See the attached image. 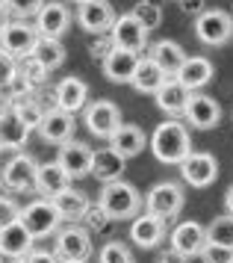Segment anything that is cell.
I'll return each instance as SVG.
<instances>
[{
    "label": "cell",
    "instance_id": "f546056e",
    "mask_svg": "<svg viewBox=\"0 0 233 263\" xmlns=\"http://www.w3.org/2000/svg\"><path fill=\"white\" fill-rule=\"evenodd\" d=\"M151 60L157 62L168 77H174V74L180 71V65H183V60H186V50L180 48L177 42H171V39H163V42H157L151 48Z\"/></svg>",
    "mask_w": 233,
    "mask_h": 263
},
{
    "label": "cell",
    "instance_id": "d590c367",
    "mask_svg": "<svg viewBox=\"0 0 233 263\" xmlns=\"http://www.w3.org/2000/svg\"><path fill=\"white\" fill-rule=\"evenodd\" d=\"M3 6L9 9V15L21 18V21H30L38 15V9L45 6V0H3Z\"/></svg>",
    "mask_w": 233,
    "mask_h": 263
},
{
    "label": "cell",
    "instance_id": "c3c4849f",
    "mask_svg": "<svg viewBox=\"0 0 233 263\" xmlns=\"http://www.w3.org/2000/svg\"><path fill=\"white\" fill-rule=\"evenodd\" d=\"M0 263H24V257H9V254H0Z\"/></svg>",
    "mask_w": 233,
    "mask_h": 263
},
{
    "label": "cell",
    "instance_id": "4316f807",
    "mask_svg": "<svg viewBox=\"0 0 233 263\" xmlns=\"http://www.w3.org/2000/svg\"><path fill=\"white\" fill-rule=\"evenodd\" d=\"M35 239L30 237V231L21 222H12V225L0 228V254H9V257H27L33 251Z\"/></svg>",
    "mask_w": 233,
    "mask_h": 263
},
{
    "label": "cell",
    "instance_id": "d6a6232c",
    "mask_svg": "<svg viewBox=\"0 0 233 263\" xmlns=\"http://www.w3.org/2000/svg\"><path fill=\"white\" fill-rule=\"evenodd\" d=\"M12 109L18 112V119H21L30 130H33V127H38V121H42V116H45V107H42L35 98H27V95L15 98V101H12Z\"/></svg>",
    "mask_w": 233,
    "mask_h": 263
},
{
    "label": "cell",
    "instance_id": "74e56055",
    "mask_svg": "<svg viewBox=\"0 0 233 263\" xmlns=\"http://www.w3.org/2000/svg\"><path fill=\"white\" fill-rule=\"evenodd\" d=\"M80 222H86V231L92 234V231H104L109 225V216L104 213L101 204H89V210H86V216H83Z\"/></svg>",
    "mask_w": 233,
    "mask_h": 263
},
{
    "label": "cell",
    "instance_id": "ab89813d",
    "mask_svg": "<svg viewBox=\"0 0 233 263\" xmlns=\"http://www.w3.org/2000/svg\"><path fill=\"white\" fill-rule=\"evenodd\" d=\"M18 216H21V207L18 201L12 198V195H3L0 192V228L12 225V222H18Z\"/></svg>",
    "mask_w": 233,
    "mask_h": 263
},
{
    "label": "cell",
    "instance_id": "4dcf8cb0",
    "mask_svg": "<svg viewBox=\"0 0 233 263\" xmlns=\"http://www.w3.org/2000/svg\"><path fill=\"white\" fill-rule=\"evenodd\" d=\"M30 60L38 62L45 71H53V68H59V65L65 62V45H62L59 39H45V36H38V42H35L33 53H30Z\"/></svg>",
    "mask_w": 233,
    "mask_h": 263
},
{
    "label": "cell",
    "instance_id": "7bdbcfd3",
    "mask_svg": "<svg viewBox=\"0 0 233 263\" xmlns=\"http://www.w3.org/2000/svg\"><path fill=\"white\" fill-rule=\"evenodd\" d=\"M109 50H112V42H109V33H106L104 39L98 36V42H92V45H89V53H92L94 60H101V62H104L106 57H109Z\"/></svg>",
    "mask_w": 233,
    "mask_h": 263
},
{
    "label": "cell",
    "instance_id": "9c48e42d",
    "mask_svg": "<svg viewBox=\"0 0 233 263\" xmlns=\"http://www.w3.org/2000/svg\"><path fill=\"white\" fill-rule=\"evenodd\" d=\"M121 124H124V121H121V109H118L112 101L86 104V127H89V133H94L98 139H109Z\"/></svg>",
    "mask_w": 233,
    "mask_h": 263
},
{
    "label": "cell",
    "instance_id": "3957f363",
    "mask_svg": "<svg viewBox=\"0 0 233 263\" xmlns=\"http://www.w3.org/2000/svg\"><path fill=\"white\" fill-rule=\"evenodd\" d=\"M183 201H186V192H183L180 183H174V180H160L148 192V198H145V213L168 222V219H174L183 210Z\"/></svg>",
    "mask_w": 233,
    "mask_h": 263
},
{
    "label": "cell",
    "instance_id": "ee69618b",
    "mask_svg": "<svg viewBox=\"0 0 233 263\" xmlns=\"http://www.w3.org/2000/svg\"><path fill=\"white\" fill-rule=\"evenodd\" d=\"M177 3H180V9L186 15H195V18L207 9V0H177Z\"/></svg>",
    "mask_w": 233,
    "mask_h": 263
},
{
    "label": "cell",
    "instance_id": "7dc6e473",
    "mask_svg": "<svg viewBox=\"0 0 233 263\" xmlns=\"http://www.w3.org/2000/svg\"><path fill=\"white\" fill-rule=\"evenodd\" d=\"M9 21H12L9 9H6V6H0V33H3V30H6V27H9Z\"/></svg>",
    "mask_w": 233,
    "mask_h": 263
},
{
    "label": "cell",
    "instance_id": "603a6c76",
    "mask_svg": "<svg viewBox=\"0 0 233 263\" xmlns=\"http://www.w3.org/2000/svg\"><path fill=\"white\" fill-rule=\"evenodd\" d=\"M212 74H216V68H212V62L207 57H186L183 65H180V71L174 74V80L183 83L189 92H195V89H204L210 83Z\"/></svg>",
    "mask_w": 233,
    "mask_h": 263
},
{
    "label": "cell",
    "instance_id": "7c38bea8",
    "mask_svg": "<svg viewBox=\"0 0 233 263\" xmlns=\"http://www.w3.org/2000/svg\"><path fill=\"white\" fill-rule=\"evenodd\" d=\"M35 168H38V163H35L30 154H18L12 157L6 166L0 168V183L6 186V190L12 192H21V190H33L35 183Z\"/></svg>",
    "mask_w": 233,
    "mask_h": 263
},
{
    "label": "cell",
    "instance_id": "db71d44e",
    "mask_svg": "<svg viewBox=\"0 0 233 263\" xmlns=\"http://www.w3.org/2000/svg\"><path fill=\"white\" fill-rule=\"evenodd\" d=\"M0 92H3V89H0Z\"/></svg>",
    "mask_w": 233,
    "mask_h": 263
},
{
    "label": "cell",
    "instance_id": "52a82bcc",
    "mask_svg": "<svg viewBox=\"0 0 233 263\" xmlns=\"http://www.w3.org/2000/svg\"><path fill=\"white\" fill-rule=\"evenodd\" d=\"M35 42H38V30H35V24L21 21V18L9 21V27L0 33V50L9 53L12 60H27V57L33 53Z\"/></svg>",
    "mask_w": 233,
    "mask_h": 263
},
{
    "label": "cell",
    "instance_id": "484cf974",
    "mask_svg": "<svg viewBox=\"0 0 233 263\" xmlns=\"http://www.w3.org/2000/svg\"><path fill=\"white\" fill-rule=\"evenodd\" d=\"M50 204L56 207V213L62 222H71V225H77L83 216H86V210H89V198L83 195V192H77L74 186H68V190H62L59 195H53L50 198Z\"/></svg>",
    "mask_w": 233,
    "mask_h": 263
},
{
    "label": "cell",
    "instance_id": "44dd1931",
    "mask_svg": "<svg viewBox=\"0 0 233 263\" xmlns=\"http://www.w3.org/2000/svg\"><path fill=\"white\" fill-rule=\"evenodd\" d=\"M124 168H127V160L118 154V151H112L109 145H106V148H98V151H92V172H89V175H94L101 183L121 180Z\"/></svg>",
    "mask_w": 233,
    "mask_h": 263
},
{
    "label": "cell",
    "instance_id": "83f0119b",
    "mask_svg": "<svg viewBox=\"0 0 233 263\" xmlns=\"http://www.w3.org/2000/svg\"><path fill=\"white\" fill-rule=\"evenodd\" d=\"M145 145H148V139H145L142 127H136V124H121V127L109 136V148L118 151L124 160L142 154V151H145Z\"/></svg>",
    "mask_w": 233,
    "mask_h": 263
},
{
    "label": "cell",
    "instance_id": "f35d334b",
    "mask_svg": "<svg viewBox=\"0 0 233 263\" xmlns=\"http://www.w3.org/2000/svg\"><path fill=\"white\" fill-rule=\"evenodd\" d=\"M18 74L27 80V86H30V89H38V86L45 83V77H47L50 71H45L38 62H33L30 57H27V60H24V71H18Z\"/></svg>",
    "mask_w": 233,
    "mask_h": 263
},
{
    "label": "cell",
    "instance_id": "e0dca14e",
    "mask_svg": "<svg viewBox=\"0 0 233 263\" xmlns=\"http://www.w3.org/2000/svg\"><path fill=\"white\" fill-rule=\"evenodd\" d=\"M53 98H56V109H65L74 116L89 104V83L83 77H62L53 89Z\"/></svg>",
    "mask_w": 233,
    "mask_h": 263
},
{
    "label": "cell",
    "instance_id": "836d02e7",
    "mask_svg": "<svg viewBox=\"0 0 233 263\" xmlns=\"http://www.w3.org/2000/svg\"><path fill=\"white\" fill-rule=\"evenodd\" d=\"M133 18L151 33V30H157V27L163 24V9H160L153 0H139V3L133 6Z\"/></svg>",
    "mask_w": 233,
    "mask_h": 263
},
{
    "label": "cell",
    "instance_id": "8fae6325",
    "mask_svg": "<svg viewBox=\"0 0 233 263\" xmlns=\"http://www.w3.org/2000/svg\"><path fill=\"white\" fill-rule=\"evenodd\" d=\"M112 21H115V9L106 0H86L77 6V24L92 36H106Z\"/></svg>",
    "mask_w": 233,
    "mask_h": 263
},
{
    "label": "cell",
    "instance_id": "f6af8a7d",
    "mask_svg": "<svg viewBox=\"0 0 233 263\" xmlns=\"http://www.w3.org/2000/svg\"><path fill=\"white\" fill-rule=\"evenodd\" d=\"M189 257H183V254H177V251H163L160 254V260L157 263H186Z\"/></svg>",
    "mask_w": 233,
    "mask_h": 263
},
{
    "label": "cell",
    "instance_id": "9a60e30c",
    "mask_svg": "<svg viewBox=\"0 0 233 263\" xmlns=\"http://www.w3.org/2000/svg\"><path fill=\"white\" fill-rule=\"evenodd\" d=\"M71 9L65 6V3H56V0H50L45 6L38 9V15H35V30H38V36L45 39H62L65 36V30L71 27Z\"/></svg>",
    "mask_w": 233,
    "mask_h": 263
},
{
    "label": "cell",
    "instance_id": "5bb4252c",
    "mask_svg": "<svg viewBox=\"0 0 233 263\" xmlns=\"http://www.w3.org/2000/svg\"><path fill=\"white\" fill-rule=\"evenodd\" d=\"M183 116H186V121L192 127H198V130H212V127L222 121V107H219L216 98L204 95V92H192V98L186 101Z\"/></svg>",
    "mask_w": 233,
    "mask_h": 263
},
{
    "label": "cell",
    "instance_id": "5b68a950",
    "mask_svg": "<svg viewBox=\"0 0 233 263\" xmlns=\"http://www.w3.org/2000/svg\"><path fill=\"white\" fill-rule=\"evenodd\" d=\"M195 36H198V42L210 45V48L227 45L230 36H233L230 12H224V9H204V12L195 18Z\"/></svg>",
    "mask_w": 233,
    "mask_h": 263
},
{
    "label": "cell",
    "instance_id": "6da1fadb",
    "mask_svg": "<svg viewBox=\"0 0 233 263\" xmlns=\"http://www.w3.org/2000/svg\"><path fill=\"white\" fill-rule=\"evenodd\" d=\"M151 151L153 157L165 166H180L192 151V139L183 121H163L151 136Z\"/></svg>",
    "mask_w": 233,
    "mask_h": 263
},
{
    "label": "cell",
    "instance_id": "e575fe53",
    "mask_svg": "<svg viewBox=\"0 0 233 263\" xmlns=\"http://www.w3.org/2000/svg\"><path fill=\"white\" fill-rule=\"evenodd\" d=\"M98 260L101 263H136L133 260V251L124 242H118V239H109L104 249L98 251Z\"/></svg>",
    "mask_w": 233,
    "mask_h": 263
},
{
    "label": "cell",
    "instance_id": "1f68e13d",
    "mask_svg": "<svg viewBox=\"0 0 233 263\" xmlns=\"http://www.w3.org/2000/svg\"><path fill=\"white\" fill-rule=\"evenodd\" d=\"M204 231H207V242L233 249V216H216L210 225H204Z\"/></svg>",
    "mask_w": 233,
    "mask_h": 263
},
{
    "label": "cell",
    "instance_id": "f907efd6",
    "mask_svg": "<svg viewBox=\"0 0 233 263\" xmlns=\"http://www.w3.org/2000/svg\"><path fill=\"white\" fill-rule=\"evenodd\" d=\"M74 3H77V6H80V3H86V0H74Z\"/></svg>",
    "mask_w": 233,
    "mask_h": 263
},
{
    "label": "cell",
    "instance_id": "681fc988",
    "mask_svg": "<svg viewBox=\"0 0 233 263\" xmlns=\"http://www.w3.org/2000/svg\"><path fill=\"white\" fill-rule=\"evenodd\" d=\"M62 263H86V260H62Z\"/></svg>",
    "mask_w": 233,
    "mask_h": 263
},
{
    "label": "cell",
    "instance_id": "7402d4cb",
    "mask_svg": "<svg viewBox=\"0 0 233 263\" xmlns=\"http://www.w3.org/2000/svg\"><path fill=\"white\" fill-rule=\"evenodd\" d=\"M30 139V127L18 119V112L12 107L0 109V148L6 151H21Z\"/></svg>",
    "mask_w": 233,
    "mask_h": 263
},
{
    "label": "cell",
    "instance_id": "816d5d0a",
    "mask_svg": "<svg viewBox=\"0 0 233 263\" xmlns=\"http://www.w3.org/2000/svg\"><path fill=\"white\" fill-rule=\"evenodd\" d=\"M230 21H233V12H230Z\"/></svg>",
    "mask_w": 233,
    "mask_h": 263
},
{
    "label": "cell",
    "instance_id": "ac0fdd59",
    "mask_svg": "<svg viewBox=\"0 0 233 263\" xmlns=\"http://www.w3.org/2000/svg\"><path fill=\"white\" fill-rule=\"evenodd\" d=\"M74 116L65 112V109H45V116L38 121V133H42V139L45 142H53V145H62L74 139Z\"/></svg>",
    "mask_w": 233,
    "mask_h": 263
},
{
    "label": "cell",
    "instance_id": "cb8c5ba5",
    "mask_svg": "<svg viewBox=\"0 0 233 263\" xmlns=\"http://www.w3.org/2000/svg\"><path fill=\"white\" fill-rule=\"evenodd\" d=\"M136 65H139V53L112 48L109 57L104 60V74L109 83H130L133 74H136Z\"/></svg>",
    "mask_w": 233,
    "mask_h": 263
},
{
    "label": "cell",
    "instance_id": "60d3db41",
    "mask_svg": "<svg viewBox=\"0 0 233 263\" xmlns=\"http://www.w3.org/2000/svg\"><path fill=\"white\" fill-rule=\"evenodd\" d=\"M18 74V62L12 60L9 53H3L0 50V89H6L12 83V77Z\"/></svg>",
    "mask_w": 233,
    "mask_h": 263
},
{
    "label": "cell",
    "instance_id": "11a10c76",
    "mask_svg": "<svg viewBox=\"0 0 233 263\" xmlns=\"http://www.w3.org/2000/svg\"><path fill=\"white\" fill-rule=\"evenodd\" d=\"M0 151H3V148H0Z\"/></svg>",
    "mask_w": 233,
    "mask_h": 263
},
{
    "label": "cell",
    "instance_id": "30bf717a",
    "mask_svg": "<svg viewBox=\"0 0 233 263\" xmlns=\"http://www.w3.org/2000/svg\"><path fill=\"white\" fill-rule=\"evenodd\" d=\"M92 234L80 225H68L56 231V254L62 260H89L92 257Z\"/></svg>",
    "mask_w": 233,
    "mask_h": 263
},
{
    "label": "cell",
    "instance_id": "d6986e66",
    "mask_svg": "<svg viewBox=\"0 0 233 263\" xmlns=\"http://www.w3.org/2000/svg\"><path fill=\"white\" fill-rule=\"evenodd\" d=\"M71 186V178L65 175V168L59 166L56 160H50V163H38V168H35V183L33 190L42 195V198H53V195H59L62 190H68Z\"/></svg>",
    "mask_w": 233,
    "mask_h": 263
},
{
    "label": "cell",
    "instance_id": "277c9868",
    "mask_svg": "<svg viewBox=\"0 0 233 263\" xmlns=\"http://www.w3.org/2000/svg\"><path fill=\"white\" fill-rule=\"evenodd\" d=\"M18 222L30 231V237L38 239V237H50V234H56L62 219H59L56 207L47 201V198H35V201H30L27 207H21Z\"/></svg>",
    "mask_w": 233,
    "mask_h": 263
},
{
    "label": "cell",
    "instance_id": "4fadbf2b",
    "mask_svg": "<svg viewBox=\"0 0 233 263\" xmlns=\"http://www.w3.org/2000/svg\"><path fill=\"white\" fill-rule=\"evenodd\" d=\"M56 163L65 168V175L71 180H80L92 172V148L80 139H68V142L59 145V157Z\"/></svg>",
    "mask_w": 233,
    "mask_h": 263
},
{
    "label": "cell",
    "instance_id": "8d00e7d4",
    "mask_svg": "<svg viewBox=\"0 0 233 263\" xmlns=\"http://www.w3.org/2000/svg\"><path fill=\"white\" fill-rule=\"evenodd\" d=\"M201 263H233V249H224V246H212L207 242L201 249Z\"/></svg>",
    "mask_w": 233,
    "mask_h": 263
},
{
    "label": "cell",
    "instance_id": "ffe728a7",
    "mask_svg": "<svg viewBox=\"0 0 233 263\" xmlns=\"http://www.w3.org/2000/svg\"><path fill=\"white\" fill-rule=\"evenodd\" d=\"M165 219H157L151 213H142L133 219V225H130V239L139 246V249H157L160 242L165 239Z\"/></svg>",
    "mask_w": 233,
    "mask_h": 263
},
{
    "label": "cell",
    "instance_id": "bcb514c9",
    "mask_svg": "<svg viewBox=\"0 0 233 263\" xmlns=\"http://www.w3.org/2000/svg\"><path fill=\"white\" fill-rule=\"evenodd\" d=\"M224 210H227V216H233V183L224 192Z\"/></svg>",
    "mask_w": 233,
    "mask_h": 263
},
{
    "label": "cell",
    "instance_id": "7a4b0ae2",
    "mask_svg": "<svg viewBox=\"0 0 233 263\" xmlns=\"http://www.w3.org/2000/svg\"><path fill=\"white\" fill-rule=\"evenodd\" d=\"M98 204L104 207V213L109 216V222L136 219V216H139V210L145 207L139 190H136L133 183H127V180H112V183H104Z\"/></svg>",
    "mask_w": 233,
    "mask_h": 263
},
{
    "label": "cell",
    "instance_id": "d4e9b609",
    "mask_svg": "<svg viewBox=\"0 0 233 263\" xmlns=\"http://www.w3.org/2000/svg\"><path fill=\"white\" fill-rule=\"evenodd\" d=\"M153 95H157V107L163 109V112H168V116H174V119H177V116H183L186 101L192 98V92H189L183 83H177L174 77H168V80H165V83L160 86Z\"/></svg>",
    "mask_w": 233,
    "mask_h": 263
},
{
    "label": "cell",
    "instance_id": "8992f818",
    "mask_svg": "<svg viewBox=\"0 0 233 263\" xmlns=\"http://www.w3.org/2000/svg\"><path fill=\"white\" fill-rule=\"evenodd\" d=\"M148 30L133 18V12L127 15H115V21L109 27V42H112V48L118 50H130V53H139L148 48Z\"/></svg>",
    "mask_w": 233,
    "mask_h": 263
},
{
    "label": "cell",
    "instance_id": "f5cc1de1",
    "mask_svg": "<svg viewBox=\"0 0 233 263\" xmlns=\"http://www.w3.org/2000/svg\"><path fill=\"white\" fill-rule=\"evenodd\" d=\"M0 6H3V0H0Z\"/></svg>",
    "mask_w": 233,
    "mask_h": 263
},
{
    "label": "cell",
    "instance_id": "ba28073f",
    "mask_svg": "<svg viewBox=\"0 0 233 263\" xmlns=\"http://www.w3.org/2000/svg\"><path fill=\"white\" fill-rule=\"evenodd\" d=\"M180 175L189 186L204 190V186L216 183V178H219V160L207 151H189V157L180 163Z\"/></svg>",
    "mask_w": 233,
    "mask_h": 263
},
{
    "label": "cell",
    "instance_id": "f1b7e54d",
    "mask_svg": "<svg viewBox=\"0 0 233 263\" xmlns=\"http://www.w3.org/2000/svg\"><path fill=\"white\" fill-rule=\"evenodd\" d=\"M165 80H168V74H165L151 57H139V65H136V74H133L130 83H133V89L142 92V95H153Z\"/></svg>",
    "mask_w": 233,
    "mask_h": 263
},
{
    "label": "cell",
    "instance_id": "b9f144b4",
    "mask_svg": "<svg viewBox=\"0 0 233 263\" xmlns=\"http://www.w3.org/2000/svg\"><path fill=\"white\" fill-rule=\"evenodd\" d=\"M24 263H62V257H59L56 251H45V249H33L27 257H24Z\"/></svg>",
    "mask_w": 233,
    "mask_h": 263
},
{
    "label": "cell",
    "instance_id": "2e32d148",
    "mask_svg": "<svg viewBox=\"0 0 233 263\" xmlns=\"http://www.w3.org/2000/svg\"><path fill=\"white\" fill-rule=\"evenodd\" d=\"M207 246V231L201 222L195 219H186V222H180V225L171 231V251L177 254H183V257H198L201 249Z\"/></svg>",
    "mask_w": 233,
    "mask_h": 263
}]
</instances>
